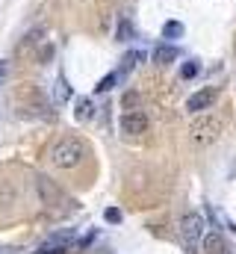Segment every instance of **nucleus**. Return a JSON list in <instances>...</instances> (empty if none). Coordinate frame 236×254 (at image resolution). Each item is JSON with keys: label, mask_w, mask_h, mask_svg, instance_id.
I'll return each instance as SVG.
<instances>
[{"label": "nucleus", "mask_w": 236, "mask_h": 254, "mask_svg": "<svg viewBox=\"0 0 236 254\" xmlns=\"http://www.w3.org/2000/svg\"><path fill=\"white\" fill-rule=\"evenodd\" d=\"M51 160H54L57 169H77L86 160V145L80 139H62V142L54 145Z\"/></svg>", "instance_id": "f257e3e1"}, {"label": "nucleus", "mask_w": 236, "mask_h": 254, "mask_svg": "<svg viewBox=\"0 0 236 254\" xmlns=\"http://www.w3.org/2000/svg\"><path fill=\"white\" fill-rule=\"evenodd\" d=\"M204 237H207V231H204V219H201L198 213L183 216V222H180V240H183V249H186L189 254H198L201 252V246H204Z\"/></svg>", "instance_id": "f03ea898"}, {"label": "nucleus", "mask_w": 236, "mask_h": 254, "mask_svg": "<svg viewBox=\"0 0 236 254\" xmlns=\"http://www.w3.org/2000/svg\"><path fill=\"white\" fill-rule=\"evenodd\" d=\"M121 133H127V136H142L145 130H148V119H145V113H124L121 116Z\"/></svg>", "instance_id": "7ed1b4c3"}, {"label": "nucleus", "mask_w": 236, "mask_h": 254, "mask_svg": "<svg viewBox=\"0 0 236 254\" xmlns=\"http://www.w3.org/2000/svg\"><path fill=\"white\" fill-rule=\"evenodd\" d=\"M213 101H216V89H201V92L189 95V101H186V110L198 116V113H207V110L213 107Z\"/></svg>", "instance_id": "20e7f679"}, {"label": "nucleus", "mask_w": 236, "mask_h": 254, "mask_svg": "<svg viewBox=\"0 0 236 254\" xmlns=\"http://www.w3.org/2000/svg\"><path fill=\"white\" fill-rule=\"evenodd\" d=\"M74 234H57V237H51L48 243H42V249L36 254H65L68 252V240H71Z\"/></svg>", "instance_id": "39448f33"}, {"label": "nucleus", "mask_w": 236, "mask_h": 254, "mask_svg": "<svg viewBox=\"0 0 236 254\" xmlns=\"http://www.w3.org/2000/svg\"><path fill=\"white\" fill-rule=\"evenodd\" d=\"M204 249H207V254H231L228 252V243H225V237L222 234H210V237H204Z\"/></svg>", "instance_id": "423d86ee"}, {"label": "nucleus", "mask_w": 236, "mask_h": 254, "mask_svg": "<svg viewBox=\"0 0 236 254\" xmlns=\"http://www.w3.org/2000/svg\"><path fill=\"white\" fill-rule=\"evenodd\" d=\"M139 63H145V51H130V54H124V60H121V71H118V77L124 80L127 77V71H133Z\"/></svg>", "instance_id": "0eeeda50"}, {"label": "nucleus", "mask_w": 236, "mask_h": 254, "mask_svg": "<svg viewBox=\"0 0 236 254\" xmlns=\"http://www.w3.org/2000/svg\"><path fill=\"white\" fill-rule=\"evenodd\" d=\"M177 60V48L175 45H160L157 51H154V63L157 65H172Z\"/></svg>", "instance_id": "6e6552de"}, {"label": "nucleus", "mask_w": 236, "mask_h": 254, "mask_svg": "<svg viewBox=\"0 0 236 254\" xmlns=\"http://www.w3.org/2000/svg\"><path fill=\"white\" fill-rule=\"evenodd\" d=\"M116 39H118V42H133V39H136V27H133V21H130V18H121V21H118Z\"/></svg>", "instance_id": "1a4fd4ad"}, {"label": "nucleus", "mask_w": 236, "mask_h": 254, "mask_svg": "<svg viewBox=\"0 0 236 254\" xmlns=\"http://www.w3.org/2000/svg\"><path fill=\"white\" fill-rule=\"evenodd\" d=\"M92 116H95V104H92L89 98H83V101L77 104V119H80V122H89Z\"/></svg>", "instance_id": "9d476101"}, {"label": "nucleus", "mask_w": 236, "mask_h": 254, "mask_svg": "<svg viewBox=\"0 0 236 254\" xmlns=\"http://www.w3.org/2000/svg\"><path fill=\"white\" fill-rule=\"evenodd\" d=\"M183 36V24L180 21H166V27H163V39H180Z\"/></svg>", "instance_id": "9b49d317"}, {"label": "nucleus", "mask_w": 236, "mask_h": 254, "mask_svg": "<svg viewBox=\"0 0 236 254\" xmlns=\"http://www.w3.org/2000/svg\"><path fill=\"white\" fill-rule=\"evenodd\" d=\"M118 80H121V77H118V71H113V74H107V77H104V80H101V83L95 86V92H110V89L116 86Z\"/></svg>", "instance_id": "f8f14e48"}, {"label": "nucleus", "mask_w": 236, "mask_h": 254, "mask_svg": "<svg viewBox=\"0 0 236 254\" xmlns=\"http://www.w3.org/2000/svg\"><path fill=\"white\" fill-rule=\"evenodd\" d=\"M198 71H201V65L195 63V60H189V63L180 68V77L183 80H192V77H198Z\"/></svg>", "instance_id": "ddd939ff"}, {"label": "nucleus", "mask_w": 236, "mask_h": 254, "mask_svg": "<svg viewBox=\"0 0 236 254\" xmlns=\"http://www.w3.org/2000/svg\"><path fill=\"white\" fill-rule=\"evenodd\" d=\"M39 42H42V30H33V33H27V36H24L21 48H33V45H39Z\"/></svg>", "instance_id": "4468645a"}, {"label": "nucleus", "mask_w": 236, "mask_h": 254, "mask_svg": "<svg viewBox=\"0 0 236 254\" xmlns=\"http://www.w3.org/2000/svg\"><path fill=\"white\" fill-rule=\"evenodd\" d=\"M104 219H107L110 225H118V222H121V210H116V207H110V210L104 213Z\"/></svg>", "instance_id": "2eb2a0df"}, {"label": "nucleus", "mask_w": 236, "mask_h": 254, "mask_svg": "<svg viewBox=\"0 0 236 254\" xmlns=\"http://www.w3.org/2000/svg\"><path fill=\"white\" fill-rule=\"evenodd\" d=\"M54 57V48L51 45H42V51H39V63H48Z\"/></svg>", "instance_id": "dca6fc26"}, {"label": "nucleus", "mask_w": 236, "mask_h": 254, "mask_svg": "<svg viewBox=\"0 0 236 254\" xmlns=\"http://www.w3.org/2000/svg\"><path fill=\"white\" fill-rule=\"evenodd\" d=\"M57 86H59V89H57V98H59V101H65V98H68V86H65V80H62V77L57 80Z\"/></svg>", "instance_id": "f3484780"}, {"label": "nucleus", "mask_w": 236, "mask_h": 254, "mask_svg": "<svg viewBox=\"0 0 236 254\" xmlns=\"http://www.w3.org/2000/svg\"><path fill=\"white\" fill-rule=\"evenodd\" d=\"M6 77H9V63H6V60H0V86L6 83Z\"/></svg>", "instance_id": "a211bd4d"}]
</instances>
